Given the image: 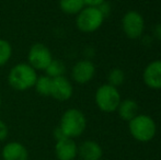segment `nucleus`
<instances>
[{
  "label": "nucleus",
  "instance_id": "11",
  "mask_svg": "<svg viewBox=\"0 0 161 160\" xmlns=\"http://www.w3.org/2000/svg\"><path fill=\"white\" fill-rule=\"evenodd\" d=\"M55 156L58 160H75L78 157V145L75 139L63 138L56 141Z\"/></svg>",
  "mask_w": 161,
  "mask_h": 160
},
{
  "label": "nucleus",
  "instance_id": "14",
  "mask_svg": "<svg viewBox=\"0 0 161 160\" xmlns=\"http://www.w3.org/2000/svg\"><path fill=\"white\" fill-rule=\"evenodd\" d=\"M116 112L122 120L129 122L139 114V107L138 103L133 99H125L121 101Z\"/></svg>",
  "mask_w": 161,
  "mask_h": 160
},
{
  "label": "nucleus",
  "instance_id": "8",
  "mask_svg": "<svg viewBox=\"0 0 161 160\" xmlns=\"http://www.w3.org/2000/svg\"><path fill=\"white\" fill-rule=\"evenodd\" d=\"M96 65L89 59H80L72 66L70 75L71 79L78 85L90 82L96 76Z\"/></svg>",
  "mask_w": 161,
  "mask_h": 160
},
{
  "label": "nucleus",
  "instance_id": "2",
  "mask_svg": "<svg viewBox=\"0 0 161 160\" xmlns=\"http://www.w3.org/2000/svg\"><path fill=\"white\" fill-rule=\"evenodd\" d=\"M58 127L66 137L75 139L85 133L87 128V118L81 110L70 108L66 110L60 116Z\"/></svg>",
  "mask_w": 161,
  "mask_h": 160
},
{
  "label": "nucleus",
  "instance_id": "5",
  "mask_svg": "<svg viewBox=\"0 0 161 160\" xmlns=\"http://www.w3.org/2000/svg\"><path fill=\"white\" fill-rule=\"evenodd\" d=\"M105 19L99 7H85L76 15V26L80 32L94 33L102 26Z\"/></svg>",
  "mask_w": 161,
  "mask_h": 160
},
{
  "label": "nucleus",
  "instance_id": "21",
  "mask_svg": "<svg viewBox=\"0 0 161 160\" xmlns=\"http://www.w3.org/2000/svg\"><path fill=\"white\" fill-rule=\"evenodd\" d=\"M83 2L86 7H100L105 2V0H83Z\"/></svg>",
  "mask_w": 161,
  "mask_h": 160
},
{
  "label": "nucleus",
  "instance_id": "15",
  "mask_svg": "<svg viewBox=\"0 0 161 160\" xmlns=\"http://www.w3.org/2000/svg\"><path fill=\"white\" fill-rule=\"evenodd\" d=\"M62 12L68 15H77L86 7L83 0H58Z\"/></svg>",
  "mask_w": 161,
  "mask_h": 160
},
{
  "label": "nucleus",
  "instance_id": "23",
  "mask_svg": "<svg viewBox=\"0 0 161 160\" xmlns=\"http://www.w3.org/2000/svg\"><path fill=\"white\" fill-rule=\"evenodd\" d=\"M1 108H2V99H1V97H0V110H1Z\"/></svg>",
  "mask_w": 161,
  "mask_h": 160
},
{
  "label": "nucleus",
  "instance_id": "3",
  "mask_svg": "<svg viewBox=\"0 0 161 160\" xmlns=\"http://www.w3.org/2000/svg\"><path fill=\"white\" fill-rule=\"evenodd\" d=\"M128 130L134 139L140 143H147L156 136L157 125L151 116L138 114L128 122Z\"/></svg>",
  "mask_w": 161,
  "mask_h": 160
},
{
  "label": "nucleus",
  "instance_id": "13",
  "mask_svg": "<svg viewBox=\"0 0 161 160\" xmlns=\"http://www.w3.org/2000/svg\"><path fill=\"white\" fill-rule=\"evenodd\" d=\"M103 149L97 141L88 139L78 146V157L80 160H101Z\"/></svg>",
  "mask_w": 161,
  "mask_h": 160
},
{
  "label": "nucleus",
  "instance_id": "20",
  "mask_svg": "<svg viewBox=\"0 0 161 160\" xmlns=\"http://www.w3.org/2000/svg\"><path fill=\"white\" fill-rule=\"evenodd\" d=\"M9 136V127L6 122L0 120V143L4 141Z\"/></svg>",
  "mask_w": 161,
  "mask_h": 160
},
{
  "label": "nucleus",
  "instance_id": "22",
  "mask_svg": "<svg viewBox=\"0 0 161 160\" xmlns=\"http://www.w3.org/2000/svg\"><path fill=\"white\" fill-rule=\"evenodd\" d=\"M155 35L159 40H161V23L158 24V25L156 26V29H155Z\"/></svg>",
  "mask_w": 161,
  "mask_h": 160
},
{
  "label": "nucleus",
  "instance_id": "4",
  "mask_svg": "<svg viewBox=\"0 0 161 160\" xmlns=\"http://www.w3.org/2000/svg\"><path fill=\"white\" fill-rule=\"evenodd\" d=\"M121 101L122 97L119 88L113 87L108 82L100 86L94 94V102L97 109L104 113L116 112Z\"/></svg>",
  "mask_w": 161,
  "mask_h": 160
},
{
  "label": "nucleus",
  "instance_id": "16",
  "mask_svg": "<svg viewBox=\"0 0 161 160\" xmlns=\"http://www.w3.org/2000/svg\"><path fill=\"white\" fill-rule=\"evenodd\" d=\"M35 91L40 94L41 97H51V90H52V78L46 75L38 76L36 82L34 85Z\"/></svg>",
  "mask_w": 161,
  "mask_h": 160
},
{
  "label": "nucleus",
  "instance_id": "10",
  "mask_svg": "<svg viewBox=\"0 0 161 160\" xmlns=\"http://www.w3.org/2000/svg\"><path fill=\"white\" fill-rule=\"evenodd\" d=\"M142 81L153 90H161V59L150 62L142 71Z\"/></svg>",
  "mask_w": 161,
  "mask_h": 160
},
{
  "label": "nucleus",
  "instance_id": "17",
  "mask_svg": "<svg viewBox=\"0 0 161 160\" xmlns=\"http://www.w3.org/2000/svg\"><path fill=\"white\" fill-rule=\"evenodd\" d=\"M44 71H45V75L51 78L62 77V76H65L66 65L63 63V60L53 58V60L49 63V65L46 67V69Z\"/></svg>",
  "mask_w": 161,
  "mask_h": 160
},
{
  "label": "nucleus",
  "instance_id": "1",
  "mask_svg": "<svg viewBox=\"0 0 161 160\" xmlns=\"http://www.w3.org/2000/svg\"><path fill=\"white\" fill-rule=\"evenodd\" d=\"M37 77V71L28 63H19L11 67L7 76V81L11 89L23 92L34 88Z\"/></svg>",
  "mask_w": 161,
  "mask_h": 160
},
{
  "label": "nucleus",
  "instance_id": "18",
  "mask_svg": "<svg viewBox=\"0 0 161 160\" xmlns=\"http://www.w3.org/2000/svg\"><path fill=\"white\" fill-rule=\"evenodd\" d=\"M13 55V47L6 39H0V67H3L10 62Z\"/></svg>",
  "mask_w": 161,
  "mask_h": 160
},
{
  "label": "nucleus",
  "instance_id": "19",
  "mask_svg": "<svg viewBox=\"0 0 161 160\" xmlns=\"http://www.w3.org/2000/svg\"><path fill=\"white\" fill-rule=\"evenodd\" d=\"M125 81V73L121 68H113L110 70L108 75V83L113 87L119 88Z\"/></svg>",
  "mask_w": 161,
  "mask_h": 160
},
{
  "label": "nucleus",
  "instance_id": "6",
  "mask_svg": "<svg viewBox=\"0 0 161 160\" xmlns=\"http://www.w3.org/2000/svg\"><path fill=\"white\" fill-rule=\"evenodd\" d=\"M53 54L44 43H34L28 52V64L36 71H44L53 60Z\"/></svg>",
  "mask_w": 161,
  "mask_h": 160
},
{
  "label": "nucleus",
  "instance_id": "7",
  "mask_svg": "<svg viewBox=\"0 0 161 160\" xmlns=\"http://www.w3.org/2000/svg\"><path fill=\"white\" fill-rule=\"evenodd\" d=\"M122 30L126 37L137 40L142 36L145 31V19L138 11H127L122 18Z\"/></svg>",
  "mask_w": 161,
  "mask_h": 160
},
{
  "label": "nucleus",
  "instance_id": "9",
  "mask_svg": "<svg viewBox=\"0 0 161 160\" xmlns=\"http://www.w3.org/2000/svg\"><path fill=\"white\" fill-rule=\"evenodd\" d=\"M72 94H74V86L67 77L62 76V77L52 78L51 98L55 99L56 101L65 102L71 99Z\"/></svg>",
  "mask_w": 161,
  "mask_h": 160
},
{
  "label": "nucleus",
  "instance_id": "12",
  "mask_svg": "<svg viewBox=\"0 0 161 160\" xmlns=\"http://www.w3.org/2000/svg\"><path fill=\"white\" fill-rule=\"evenodd\" d=\"M2 160H29V150L20 141H9L1 149Z\"/></svg>",
  "mask_w": 161,
  "mask_h": 160
}]
</instances>
